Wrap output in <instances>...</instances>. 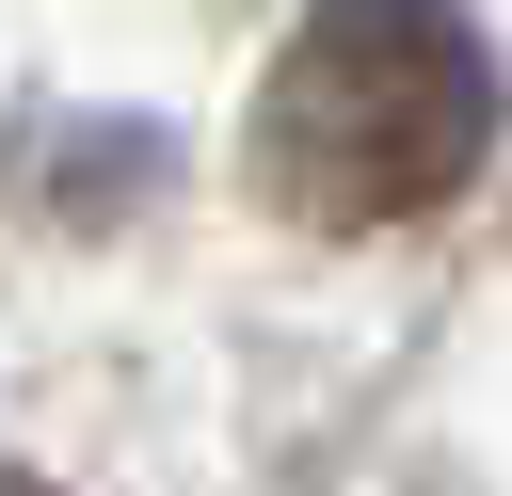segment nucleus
<instances>
[{"label":"nucleus","instance_id":"f257e3e1","mask_svg":"<svg viewBox=\"0 0 512 496\" xmlns=\"http://www.w3.org/2000/svg\"><path fill=\"white\" fill-rule=\"evenodd\" d=\"M496 160V48L464 0H320L256 80V192L320 240L416 224Z\"/></svg>","mask_w":512,"mask_h":496},{"label":"nucleus","instance_id":"f03ea898","mask_svg":"<svg viewBox=\"0 0 512 496\" xmlns=\"http://www.w3.org/2000/svg\"><path fill=\"white\" fill-rule=\"evenodd\" d=\"M0 496H32V480H0Z\"/></svg>","mask_w":512,"mask_h":496}]
</instances>
